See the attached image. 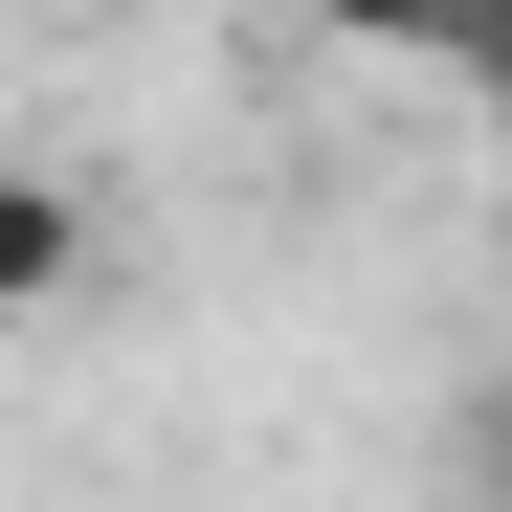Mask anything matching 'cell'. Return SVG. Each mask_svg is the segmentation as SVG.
I'll list each match as a JSON object with an SVG mask.
<instances>
[{"label":"cell","mask_w":512,"mask_h":512,"mask_svg":"<svg viewBox=\"0 0 512 512\" xmlns=\"http://www.w3.org/2000/svg\"><path fill=\"white\" fill-rule=\"evenodd\" d=\"M312 23H334V45H446L468 0H312Z\"/></svg>","instance_id":"obj_2"},{"label":"cell","mask_w":512,"mask_h":512,"mask_svg":"<svg viewBox=\"0 0 512 512\" xmlns=\"http://www.w3.org/2000/svg\"><path fill=\"white\" fill-rule=\"evenodd\" d=\"M67 268H90V201H67V179H0V312H45Z\"/></svg>","instance_id":"obj_1"},{"label":"cell","mask_w":512,"mask_h":512,"mask_svg":"<svg viewBox=\"0 0 512 512\" xmlns=\"http://www.w3.org/2000/svg\"><path fill=\"white\" fill-rule=\"evenodd\" d=\"M446 67H490V90H512V0H468V23H446Z\"/></svg>","instance_id":"obj_3"}]
</instances>
